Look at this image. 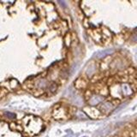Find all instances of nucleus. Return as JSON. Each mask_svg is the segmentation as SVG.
<instances>
[{
	"label": "nucleus",
	"mask_w": 137,
	"mask_h": 137,
	"mask_svg": "<svg viewBox=\"0 0 137 137\" xmlns=\"http://www.w3.org/2000/svg\"><path fill=\"white\" fill-rule=\"evenodd\" d=\"M113 52H114V49H106V50H103V51H100V52H98L97 53L95 54L97 58H105V57L108 56V55L113 53Z\"/></svg>",
	"instance_id": "1"
},
{
	"label": "nucleus",
	"mask_w": 137,
	"mask_h": 137,
	"mask_svg": "<svg viewBox=\"0 0 137 137\" xmlns=\"http://www.w3.org/2000/svg\"><path fill=\"white\" fill-rule=\"evenodd\" d=\"M103 97H100V96H94L93 98L91 99L90 102H91L92 105H95V104H98V103L101 102L103 100Z\"/></svg>",
	"instance_id": "2"
},
{
	"label": "nucleus",
	"mask_w": 137,
	"mask_h": 137,
	"mask_svg": "<svg viewBox=\"0 0 137 137\" xmlns=\"http://www.w3.org/2000/svg\"><path fill=\"white\" fill-rule=\"evenodd\" d=\"M123 93L125 95H128V94H131V88L129 87V86L127 85V84L123 85Z\"/></svg>",
	"instance_id": "3"
},
{
	"label": "nucleus",
	"mask_w": 137,
	"mask_h": 137,
	"mask_svg": "<svg viewBox=\"0 0 137 137\" xmlns=\"http://www.w3.org/2000/svg\"><path fill=\"white\" fill-rule=\"evenodd\" d=\"M5 115L7 116L8 117H10V118H14V117H16V115L11 112H5Z\"/></svg>",
	"instance_id": "4"
}]
</instances>
